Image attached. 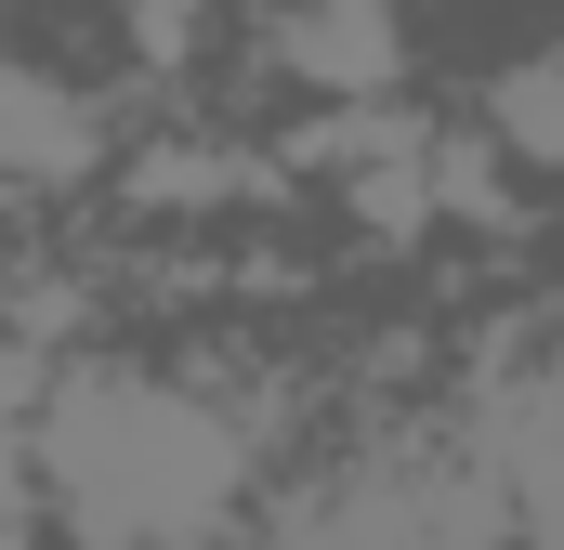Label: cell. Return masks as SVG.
Segmentation results:
<instances>
[{"instance_id": "cell-1", "label": "cell", "mask_w": 564, "mask_h": 550, "mask_svg": "<svg viewBox=\"0 0 564 550\" xmlns=\"http://www.w3.org/2000/svg\"><path fill=\"white\" fill-rule=\"evenodd\" d=\"M237 472H250L237 419H210L171 381L93 367V381H53L40 394V485H53V512L93 550H197L224 525Z\"/></svg>"}, {"instance_id": "cell-6", "label": "cell", "mask_w": 564, "mask_h": 550, "mask_svg": "<svg viewBox=\"0 0 564 550\" xmlns=\"http://www.w3.org/2000/svg\"><path fill=\"white\" fill-rule=\"evenodd\" d=\"M0 472H13V459H0Z\"/></svg>"}, {"instance_id": "cell-2", "label": "cell", "mask_w": 564, "mask_h": 550, "mask_svg": "<svg viewBox=\"0 0 564 550\" xmlns=\"http://www.w3.org/2000/svg\"><path fill=\"white\" fill-rule=\"evenodd\" d=\"M106 157L93 92H66V66H0V170L13 184H79Z\"/></svg>"}, {"instance_id": "cell-5", "label": "cell", "mask_w": 564, "mask_h": 550, "mask_svg": "<svg viewBox=\"0 0 564 550\" xmlns=\"http://www.w3.org/2000/svg\"><path fill=\"white\" fill-rule=\"evenodd\" d=\"M197 550H276V538H197Z\"/></svg>"}, {"instance_id": "cell-3", "label": "cell", "mask_w": 564, "mask_h": 550, "mask_svg": "<svg viewBox=\"0 0 564 550\" xmlns=\"http://www.w3.org/2000/svg\"><path fill=\"white\" fill-rule=\"evenodd\" d=\"M486 538V512H421V485H341L328 512H289L276 550H473Z\"/></svg>"}, {"instance_id": "cell-4", "label": "cell", "mask_w": 564, "mask_h": 550, "mask_svg": "<svg viewBox=\"0 0 564 550\" xmlns=\"http://www.w3.org/2000/svg\"><path fill=\"white\" fill-rule=\"evenodd\" d=\"M0 550H40V538H26V498H13V472H0Z\"/></svg>"}]
</instances>
